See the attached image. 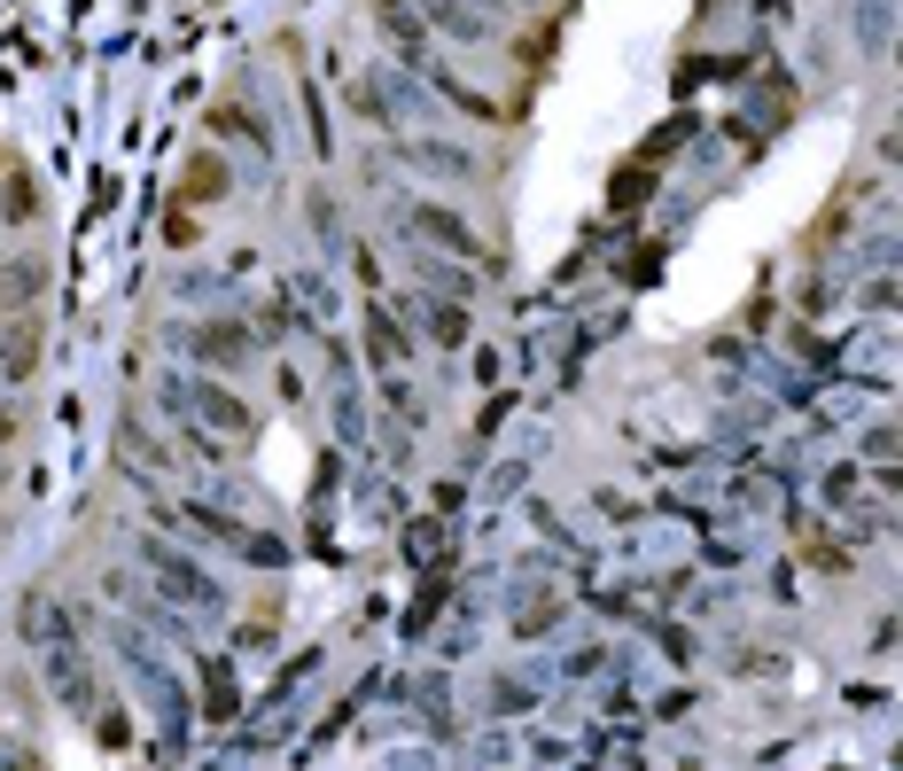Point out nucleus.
Wrapping results in <instances>:
<instances>
[{
	"instance_id": "1",
	"label": "nucleus",
	"mask_w": 903,
	"mask_h": 771,
	"mask_svg": "<svg viewBox=\"0 0 903 771\" xmlns=\"http://www.w3.org/2000/svg\"><path fill=\"white\" fill-rule=\"evenodd\" d=\"M32 351H40L32 320H0V375H24V367H32Z\"/></svg>"
},
{
	"instance_id": "2",
	"label": "nucleus",
	"mask_w": 903,
	"mask_h": 771,
	"mask_svg": "<svg viewBox=\"0 0 903 771\" xmlns=\"http://www.w3.org/2000/svg\"><path fill=\"white\" fill-rule=\"evenodd\" d=\"M196 405H203V413H211L219 428H234V437H242V428H249V413H242V405H234L226 390H196Z\"/></svg>"
},
{
	"instance_id": "3",
	"label": "nucleus",
	"mask_w": 903,
	"mask_h": 771,
	"mask_svg": "<svg viewBox=\"0 0 903 771\" xmlns=\"http://www.w3.org/2000/svg\"><path fill=\"white\" fill-rule=\"evenodd\" d=\"M32 211H40L32 180H24V171H9V219H32Z\"/></svg>"
},
{
	"instance_id": "4",
	"label": "nucleus",
	"mask_w": 903,
	"mask_h": 771,
	"mask_svg": "<svg viewBox=\"0 0 903 771\" xmlns=\"http://www.w3.org/2000/svg\"><path fill=\"white\" fill-rule=\"evenodd\" d=\"M421 226H428V234H444V242H452V249H476V242H468V234H460V219H444V211H421Z\"/></svg>"
},
{
	"instance_id": "5",
	"label": "nucleus",
	"mask_w": 903,
	"mask_h": 771,
	"mask_svg": "<svg viewBox=\"0 0 903 771\" xmlns=\"http://www.w3.org/2000/svg\"><path fill=\"white\" fill-rule=\"evenodd\" d=\"M219 188H226L219 164H196V171H188V195H219Z\"/></svg>"
}]
</instances>
